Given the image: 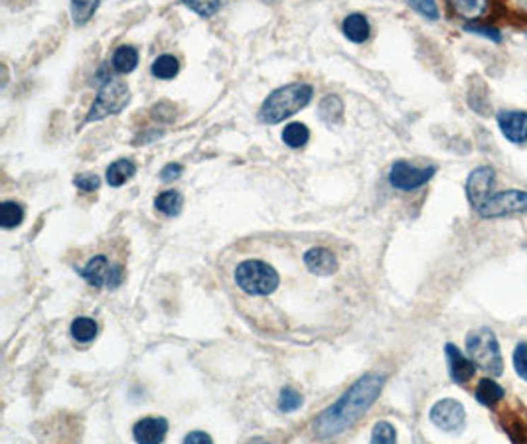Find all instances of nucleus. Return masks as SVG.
<instances>
[{"label": "nucleus", "mask_w": 527, "mask_h": 444, "mask_svg": "<svg viewBox=\"0 0 527 444\" xmlns=\"http://www.w3.org/2000/svg\"><path fill=\"white\" fill-rule=\"evenodd\" d=\"M318 111H320V119L324 123L336 124L344 117V103H342L338 95H326Z\"/></svg>", "instance_id": "6ab92c4d"}, {"label": "nucleus", "mask_w": 527, "mask_h": 444, "mask_svg": "<svg viewBox=\"0 0 527 444\" xmlns=\"http://www.w3.org/2000/svg\"><path fill=\"white\" fill-rule=\"evenodd\" d=\"M139 66V52L132 46H121L115 49L113 67L119 74H131Z\"/></svg>", "instance_id": "a211bd4d"}, {"label": "nucleus", "mask_w": 527, "mask_h": 444, "mask_svg": "<svg viewBox=\"0 0 527 444\" xmlns=\"http://www.w3.org/2000/svg\"><path fill=\"white\" fill-rule=\"evenodd\" d=\"M308 139H311V131L306 129V124L291 123L284 127L283 141L291 148H301V146H304L308 142Z\"/></svg>", "instance_id": "412c9836"}, {"label": "nucleus", "mask_w": 527, "mask_h": 444, "mask_svg": "<svg viewBox=\"0 0 527 444\" xmlns=\"http://www.w3.org/2000/svg\"><path fill=\"white\" fill-rule=\"evenodd\" d=\"M182 206H184V198L180 192H174V189L162 192L161 196L154 199V208L164 216H178L182 211Z\"/></svg>", "instance_id": "aec40b11"}, {"label": "nucleus", "mask_w": 527, "mask_h": 444, "mask_svg": "<svg viewBox=\"0 0 527 444\" xmlns=\"http://www.w3.org/2000/svg\"><path fill=\"white\" fill-rule=\"evenodd\" d=\"M24 219V208L16 201H4L0 206V226L4 229H12L22 223Z\"/></svg>", "instance_id": "5701e85b"}, {"label": "nucleus", "mask_w": 527, "mask_h": 444, "mask_svg": "<svg viewBox=\"0 0 527 444\" xmlns=\"http://www.w3.org/2000/svg\"><path fill=\"white\" fill-rule=\"evenodd\" d=\"M526 444H527V443H526Z\"/></svg>", "instance_id": "c9c22d12"}, {"label": "nucleus", "mask_w": 527, "mask_h": 444, "mask_svg": "<svg viewBox=\"0 0 527 444\" xmlns=\"http://www.w3.org/2000/svg\"><path fill=\"white\" fill-rule=\"evenodd\" d=\"M476 214L484 219L527 214V192H523V189H506V192L494 194L480 209H476Z\"/></svg>", "instance_id": "423d86ee"}, {"label": "nucleus", "mask_w": 527, "mask_h": 444, "mask_svg": "<svg viewBox=\"0 0 527 444\" xmlns=\"http://www.w3.org/2000/svg\"><path fill=\"white\" fill-rule=\"evenodd\" d=\"M397 443V433L395 426L391 423H377L373 426V435H371V444H395Z\"/></svg>", "instance_id": "bb28decb"}, {"label": "nucleus", "mask_w": 527, "mask_h": 444, "mask_svg": "<svg viewBox=\"0 0 527 444\" xmlns=\"http://www.w3.org/2000/svg\"><path fill=\"white\" fill-rule=\"evenodd\" d=\"M466 351L476 363V368L488 371L494 378L504 373V358L499 350V341L490 328H478V330L470 332L466 338Z\"/></svg>", "instance_id": "7ed1b4c3"}, {"label": "nucleus", "mask_w": 527, "mask_h": 444, "mask_svg": "<svg viewBox=\"0 0 527 444\" xmlns=\"http://www.w3.org/2000/svg\"><path fill=\"white\" fill-rule=\"evenodd\" d=\"M71 334H74V338L79 341H91L97 336V324L91 318H76V320L71 322Z\"/></svg>", "instance_id": "393cba45"}, {"label": "nucleus", "mask_w": 527, "mask_h": 444, "mask_svg": "<svg viewBox=\"0 0 527 444\" xmlns=\"http://www.w3.org/2000/svg\"><path fill=\"white\" fill-rule=\"evenodd\" d=\"M431 423L443 431H458L466 423V411L464 405L456 399H441L431 407Z\"/></svg>", "instance_id": "1a4fd4ad"}, {"label": "nucleus", "mask_w": 527, "mask_h": 444, "mask_svg": "<svg viewBox=\"0 0 527 444\" xmlns=\"http://www.w3.org/2000/svg\"><path fill=\"white\" fill-rule=\"evenodd\" d=\"M99 8V2H71V16L77 26H83L89 22V18L95 14V10Z\"/></svg>", "instance_id": "a878e982"}, {"label": "nucleus", "mask_w": 527, "mask_h": 444, "mask_svg": "<svg viewBox=\"0 0 527 444\" xmlns=\"http://www.w3.org/2000/svg\"><path fill=\"white\" fill-rule=\"evenodd\" d=\"M137 172V166L134 162L127 160V158H121V160H115L109 168H107V184L113 186V188H119L122 186L127 180H131Z\"/></svg>", "instance_id": "f3484780"}, {"label": "nucleus", "mask_w": 527, "mask_h": 444, "mask_svg": "<svg viewBox=\"0 0 527 444\" xmlns=\"http://www.w3.org/2000/svg\"><path fill=\"white\" fill-rule=\"evenodd\" d=\"M496 172L492 166H478L470 172L466 180V198L474 209H480L492 196H494Z\"/></svg>", "instance_id": "6e6552de"}, {"label": "nucleus", "mask_w": 527, "mask_h": 444, "mask_svg": "<svg viewBox=\"0 0 527 444\" xmlns=\"http://www.w3.org/2000/svg\"><path fill=\"white\" fill-rule=\"evenodd\" d=\"M312 93L314 89L308 83H289L274 89L259 109V121L267 124L281 123L311 103Z\"/></svg>", "instance_id": "f03ea898"}, {"label": "nucleus", "mask_w": 527, "mask_h": 444, "mask_svg": "<svg viewBox=\"0 0 527 444\" xmlns=\"http://www.w3.org/2000/svg\"><path fill=\"white\" fill-rule=\"evenodd\" d=\"M74 184H76L81 192H93V189L99 188L101 180H99V176H95V174H79V176L74 180Z\"/></svg>", "instance_id": "473e14b6"}, {"label": "nucleus", "mask_w": 527, "mask_h": 444, "mask_svg": "<svg viewBox=\"0 0 527 444\" xmlns=\"http://www.w3.org/2000/svg\"><path fill=\"white\" fill-rule=\"evenodd\" d=\"M302 405V397L301 393H296L294 389L286 387L281 391V399H279V409L283 411V413H292V411H296L299 407Z\"/></svg>", "instance_id": "cd10ccee"}, {"label": "nucleus", "mask_w": 527, "mask_h": 444, "mask_svg": "<svg viewBox=\"0 0 527 444\" xmlns=\"http://www.w3.org/2000/svg\"><path fill=\"white\" fill-rule=\"evenodd\" d=\"M184 444H214V440H212V436L207 435V433L194 431V433H190V435L184 438Z\"/></svg>", "instance_id": "f704fd0d"}, {"label": "nucleus", "mask_w": 527, "mask_h": 444, "mask_svg": "<svg viewBox=\"0 0 527 444\" xmlns=\"http://www.w3.org/2000/svg\"><path fill=\"white\" fill-rule=\"evenodd\" d=\"M504 397V387L499 385L498 381L494 379L484 378L478 381V387H476V401L484 407H494L496 403H499Z\"/></svg>", "instance_id": "2eb2a0df"}, {"label": "nucleus", "mask_w": 527, "mask_h": 444, "mask_svg": "<svg viewBox=\"0 0 527 444\" xmlns=\"http://www.w3.org/2000/svg\"><path fill=\"white\" fill-rule=\"evenodd\" d=\"M344 34L346 38L356 42V44H361L369 38V22L364 14H349L348 18L344 20Z\"/></svg>", "instance_id": "dca6fc26"}, {"label": "nucleus", "mask_w": 527, "mask_h": 444, "mask_svg": "<svg viewBox=\"0 0 527 444\" xmlns=\"http://www.w3.org/2000/svg\"><path fill=\"white\" fill-rule=\"evenodd\" d=\"M464 30H466V32H472V34H476V36H484V38L492 40V42H496V44L502 42V34H499V30L490 28V26H484V24H466Z\"/></svg>", "instance_id": "c756f323"}, {"label": "nucleus", "mask_w": 527, "mask_h": 444, "mask_svg": "<svg viewBox=\"0 0 527 444\" xmlns=\"http://www.w3.org/2000/svg\"><path fill=\"white\" fill-rule=\"evenodd\" d=\"M279 273L273 267L257 259H247L236 269V283L243 293L251 296H267L273 294L279 286Z\"/></svg>", "instance_id": "20e7f679"}, {"label": "nucleus", "mask_w": 527, "mask_h": 444, "mask_svg": "<svg viewBox=\"0 0 527 444\" xmlns=\"http://www.w3.org/2000/svg\"><path fill=\"white\" fill-rule=\"evenodd\" d=\"M386 385L383 373H366L342 397L314 419V435L320 440L338 436L373 405Z\"/></svg>", "instance_id": "f257e3e1"}, {"label": "nucleus", "mask_w": 527, "mask_h": 444, "mask_svg": "<svg viewBox=\"0 0 527 444\" xmlns=\"http://www.w3.org/2000/svg\"><path fill=\"white\" fill-rule=\"evenodd\" d=\"M444 356L448 361V373L454 383H468L476 375V363L470 358H466L454 344L444 346Z\"/></svg>", "instance_id": "9b49d317"}, {"label": "nucleus", "mask_w": 527, "mask_h": 444, "mask_svg": "<svg viewBox=\"0 0 527 444\" xmlns=\"http://www.w3.org/2000/svg\"><path fill=\"white\" fill-rule=\"evenodd\" d=\"M409 6L417 12H421L424 18L429 20H436L439 18V6L434 2H429V0H419V2H409Z\"/></svg>", "instance_id": "2f4dec72"}, {"label": "nucleus", "mask_w": 527, "mask_h": 444, "mask_svg": "<svg viewBox=\"0 0 527 444\" xmlns=\"http://www.w3.org/2000/svg\"><path fill=\"white\" fill-rule=\"evenodd\" d=\"M129 101H131V89L127 87V83L117 77H109L103 81L85 121L93 123V121H101L109 115L121 113L122 109L129 105Z\"/></svg>", "instance_id": "39448f33"}, {"label": "nucleus", "mask_w": 527, "mask_h": 444, "mask_svg": "<svg viewBox=\"0 0 527 444\" xmlns=\"http://www.w3.org/2000/svg\"><path fill=\"white\" fill-rule=\"evenodd\" d=\"M304 265L308 267V271L320 276H328V274L338 271V259L336 255L324 249V247H314L311 251L304 253Z\"/></svg>", "instance_id": "ddd939ff"}, {"label": "nucleus", "mask_w": 527, "mask_h": 444, "mask_svg": "<svg viewBox=\"0 0 527 444\" xmlns=\"http://www.w3.org/2000/svg\"><path fill=\"white\" fill-rule=\"evenodd\" d=\"M168 433V421L162 416H146L132 428V436L139 444H161Z\"/></svg>", "instance_id": "f8f14e48"}, {"label": "nucleus", "mask_w": 527, "mask_h": 444, "mask_svg": "<svg viewBox=\"0 0 527 444\" xmlns=\"http://www.w3.org/2000/svg\"><path fill=\"white\" fill-rule=\"evenodd\" d=\"M186 6H188L190 10H194L199 16L207 18V16L216 14L217 10L221 8V2H186Z\"/></svg>", "instance_id": "7c9ffc66"}, {"label": "nucleus", "mask_w": 527, "mask_h": 444, "mask_svg": "<svg viewBox=\"0 0 527 444\" xmlns=\"http://www.w3.org/2000/svg\"><path fill=\"white\" fill-rule=\"evenodd\" d=\"M436 168L434 166H427V168H417L413 164L405 160H397L391 170H389V184L395 189H403V192H411L424 186L429 180L433 178Z\"/></svg>", "instance_id": "0eeeda50"}, {"label": "nucleus", "mask_w": 527, "mask_h": 444, "mask_svg": "<svg viewBox=\"0 0 527 444\" xmlns=\"http://www.w3.org/2000/svg\"><path fill=\"white\" fill-rule=\"evenodd\" d=\"M514 369H516V373L519 375V379L527 381V344L526 341L518 344V346H516V350H514Z\"/></svg>", "instance_id": "c85d7f7f"}, {"label": "nucleus", "mask_w": 527, "mask_h": 444, "mask_svg": "<svg viewBox=\"0 0 527 444\" xmlns=\"http://www.w3.org/2000/svg\"><path fill=\"white\" fill-rule=\"evenodd\" d=\"M111 271H113V267H109V261H107V257L105 255H97L93 257L87 265L79 271V274L83 276L87 283L95 286V288H99V286H103V284L109 283V276H111Z\"/></svg>", "instance_id": "4468645a"}, {"label": "nucleus", "mask_w": 527, "mask_h": 444, "mask_svg": "<svg viewBox=\"0 0 527 444\" xmlns=\"http://www.w3.org/2000/svg\"><path fill=\"white\" fill-rule=\"evenodd\" d=\"M182 172H184L182 164H178V162H170V164H166L161 170V180L162 182H172V180L180 178Z\"/></svg>", "instance_id": "72a5a7b5"}, {"label": "nucleus", "mask_w": 527, "mask_h": 444, "mask_svg": "<svg viewBox=\"0 0 527 444\" xmlns=\"http://www.w3.org/2000/svg\"><path fill=\"white\" fill-rule=\"evenodd\" d=\"M178 59L174 56H168V54L156 57L152 64V76L158 77V79H172V77L178 76Z\"/></svg>", "instance_id": "4be33fe9"}, {"label": "nucleus", "mask_w": 527, "mask_h": 444, "mask_svg": "<svg viewBox=\"0 0 527 444\" xmlns=\"http://www.w3.org/2000/svg\"><path fill=\"white\" fill-rule=\"evenodd\" d=\"M498 127L502 134L514 144L527 142V113L526 111H499Z\"/></svg>", "instance_id": "9d476101"}, {"label": "nucleus", "mask_w": 527, "mask_h": 444, "mask_svg": "<svg viewBox=\"0 0 527 444\" xmlns=\"http://www.w3.org/2000/svg\"><path fill=\"white\" fill-rule=\"evenodd\" d=\"M488 4L486 2H476V0H462V2H452V10L462 16V18H480L482 14L486 12Z\"/></svg>", "instance_id": "b1692460"}]
</instances>
